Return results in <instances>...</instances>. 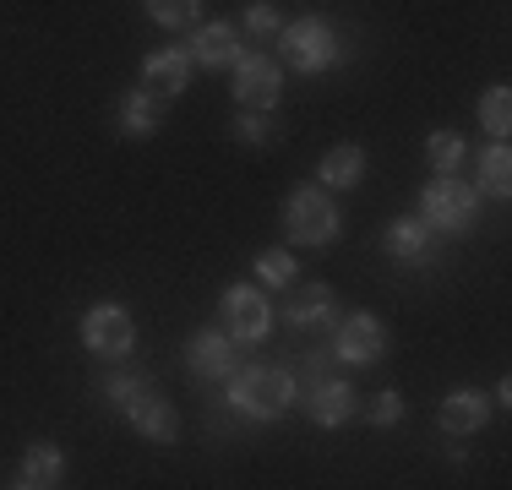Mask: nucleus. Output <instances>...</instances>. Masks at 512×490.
Masks as SVG:
<instances>
[{
  "mask_svg": "<svg viewBox=\"0 0 512 490\" xmlns=\"http://www.w3.org/2000/svg\"><path fill=\"white\" fill-rule=\"evenodd\" d=\"M229 403L246 420H278L295 403V376L273 371V365H246V371L229 376Z\"/></svg>",
  "mask_w": 512,
  "mask_h": 490,
  "instance_id": "nucleus-1",
  "label": "nucleus"
},
{
  "mask_svg": "<svg viewBox=\"0 0 512 490\" xmlns=\"http://www.w3.org/2000/svg\"><path fill=\"white\" fill-rule=\"evenodd\" d=\"M278 55L295 71H306V77H322V71H333L338 60H344V39H338L333 22L306 17V22H289V28L278 33Z\"/></svg>",
  "mask_w": 512,
  "mask_h": 490,
  "instance_id": "nucleus-2",
  "label": "nucleus"
},
{
  "mask_svg": "<svg viewBox=\"0 0 512 490\" xmlns=\"http://www.w3.org/2000/svg\"><path fill=\"white\" fill-rule=\"evenodd\" d=\"M474 213H480V196H474V186H463L458 175H436L431 186L420 191V224L431 229H447V235H463V229L474 224Z\"/></svg>",
  "mask_w": 512,
  "mask_h": 490,
  "instance_id": "nucleus-3",
  "label": "nucleus"
},
{
  "mask_svg": "<svg viewBox=\"0 0 512 490\" xmlns=\"http://www.w3.org/2000/svg\"><path fill=\"white\" fill-rule=\"evenodd\" d=\"M284 235L295 240V245H333L338 240V207H333V196L316 191V186L289 191V202H284Z\"/></svg>",
  "mask_w": 512,
  "mask_h": 490,
  "instance_id": "nucleus-4",
  "label": "nucleus"
},
{
  "mask_svg": "<svg viewBox=\"0 0 512 490\" xmlns=\"http://www.w3.org/2000/svg\"><path fill=\"white\" fill-rule=\"evenodd\" d=\"M82 343H88V354H99V360H126V354L137 349V322H131L126 305L99 300L82 316Z\"/></svg>",
  "mask_w": 512,
  "mask_h": 490,
  "instance_id": "nucleus-5",
  "label": "nucleus"
},
{
  "mask_svg": "<svg viewBox=\"0 0 512 490\" xmlns=\"http://www.w3.org/2000/svg\"><path fill=\"white\" fill-rule=\"evenodd\" d=\"M218 316H224V338L229 343H262L267 333H273V305H267L262 289H251V284L224 289Z\"/></svg>",
  "mask_w": 512,
  "mask_h": 490,
  "instance_id": "nucleus-6",
  "label": "nucleus"
},
{
  "mask_svg": "<svg viewBox=\"0 0 512 490\" xmlns=\"http://www.w3.org/2000/svg\"><path fill=\"white\" fill-rule=\"evenodd\" d=\"M278 93H284V77H278V66L267 55H240L235 66V98L246 115H267V109L278 104Z\"/></svg>",
  "mask_w": 512,
  "mask_h": 490,
  "instance_id": "nucleus-7",
  "label": "nucleus"
},
{
  "mask_svg": "<svg viewBox=\"0 0 512 490\" xmlns=\"http://www.w3.org/2000/svg\"><path fill=\"white\" fill-rule=\"evenodd\" d=\"M186 365L197 382H229V376L240 371L235 365V343H229L218 327H202V333H191L186 343Z\"/></svg>",
  "mask_w": 512,
  "mask_h": 490,
  "instance_id": "nucleus-8",
  "label": "nucleus"
},
{
  "mask_svg": "<svg viewBox=\"0 0 512 490\" xmlns=\"http://www.w3.org/2000/svg\"><path fill=\"white\" fill-rule=\"evenodd\" d=\"M191 82V55L186 49H153L148 60H142V93L153 98V104H164V98H180Z\"/></svg>",
  "mask_w": 512,
  "mask_h": 490,
  "instance_id": "nucleus-9",
  "label": "nucleus"
},
{
  "mask_svg": "<svg viewBox=\"0 0 512 490\" xmlns=\"http://www.w3.org/2000/svg\"><path fill=\"white\" fill-rule=\"evenodd\" d=\"M387 327L376 322L371 311H349V322L338 327V360H349V365H376L387 354Z\"/></svg>",
  "mask_w": 512,
  "mask_h": 490,
  "instance_id": "nucleus-10",
  "label": "nucleus"
},
{
  "mask_svg": "<svg viewBox=\"0 0 512 490\" xmlns=\"http://www.w3.org/2000/svg\"><path fill=\"white\" fill-rule=\"evenodd\" d=\"M382 245H387V256L404 262V267H436V235L420 224V218H393Z\"/></svg>",
  "mask_w": 512,
  "mask_h": 490,
  "instance_id": "nucleus-11",
  "label": "nucleus"
},
{
  "mask_svg": "<svg viewBox=\"0 0 512 490\" xmlns=\"http://www.w3.org/2000/svg\"><path fill=\"white\" fill-rule=\"evenodd\" d=\"M191 66H207V71H224V66H240V33L229 28V22H207V28L191 33Z\"/></svg>",
  "mask_w": 512,
  "mask_h": 490,
  "instance_id": "nucleus-12",
  "label": "nucleus"
},
{
  "mask_svg": "<svg viewBox=\"0 0 512 490\" xmlns=\"http://www.w3.org/2000/svg\"><path fill=\"white\" fill-rule=\"evenodd\" d=\"M436 414H442L447 436H474V431H485V420H491V398H485L480 387H453Z\"/></svg>",
  "mask_w": 512,
  "mask_h": 490,
  "instance_id": "nucleus-13",
  "label": "nucleus"
},
{
  "mask_svg": "<svg viewBox=\"0 0 512 490\" xmlns=\"http://www.w3.org/2000/svg\"><path fill=\"white\" fill-rule=\"evenodd\" d=\"M355 387L349 382H316V387H306V414L322 431H338V425H349L355 420Z\"/></svg>",
  "mask_w": 512,
  "mask_h": 490,
  "instance_id": "nucleus-14",
  "label": "nucleus"
},
{
  "mask_svg": "<svg viewBox=\"0 0 512 490\" xmlns=\"http://www.w3.org/2000/svg\"><path fill=\"white\" fill-rule=\"evenodd\" d=\"M333 316H338V294L327 284H306L289 300V327H295V333H316V327H327Z\"/></svg>",
  "mask_w": 512,
  "mask_h": 490,
  "instance_id": "nucleus-15",
  "label": "nucleus"
},
{
  "mask_svg": "<svg viewBox=\"0 0 512 490\" xmlns=\"http://www.w3.org/2000/svg\"><path fill=\"white\" fill-rule=\"evenodd\" d=\"M365 180V147L360 142H338L322 153V186L333 191H355Z\"/></svg>",
  "mask_w": 512,
  "mask_h": 490,
  "instance_id": "nucleus-16",
  "label": "nucleus"
},
{
  "mask_svg": "<svg viewBox=\"0 0 512 490\" xmlns=\"http://www.w3.org/2000/svg\"><path fill=\"white\" fill-rule=\"evenodd\" d=\"M104 398L115 403L126 420H137L148 403H158V392H153L148 376H137V371H109V376H104Z\"/></svg>",
  "mask_w": 512,
  "mask_h": 490,
  "instance_id": "nucleus-17",
  "label": "nucleus"
},
{
  "mask_svg": "<svg viewBox=\"0 0 512 490\" xmlns=\"http://www.w3.org/2000/svg\"><path fill=\"white\" fill-rule=\"evenodd\" d=\"M60 474H66V452L55 447V441H33L28 452H22V485L33 490H55Z\"/></svg>",
  "mask_w": 512,
  "mask_h": 490,
  "instance_id": "nucleus-18",
  "label": "nucleus"
},
{
  "mask_svg": "<svg viewBox=\"0 0 512 490\" xmlns=\"http://www.w3.org/2000/svg\"><path fill=\"white\" fill-rule=\"evenodd\" d=\"M158 120H164V115H158V104H153L148 93H126V98H120V131H126L131 142L153 137Z\"/></svg>",
  "mask_w": 512,
  "mask_h": 490,
  "instance_id": "nucleus-19",
  "label": "nucleus"
},
{
  "mask_svg": "<svg viewBox=\"0 0 512 490\" xmlns=\"http://www.w3.org/2000/svg\"><path fill=\"white\" fill-rule=\"evenodd\" d=\"M131 425H137L148 441H175V436H180V414H175V403H164V398L148 403V409H142Z\"/></svg>",
  "mask_w": 512,
  "mask_h": 490,
  "instance_id": "nucleus-20",
  "label": "nucleus"
},
{
  "mask_svg": "<svg viewBox=\"0 0 512 490\" xmlns=\"http://www.w3.org/2000/svg\"><path fill=\"white\" fill-rule=\"evenodd\" d=\"M463 153H469V147H463L458 131H431V137H425V158H431L436 175H453L463 164Z\"/></svg>",
  "mask_w": 512,
  "mask_h": 490,
  "instance_id": "nucleus-21",
  "label": "nucleus"
},
{
  "mask_svg": "<svg viewBox=\"0 0 512 490\" xmlns=\"http://www.w3.org/2000/svg\"><path fill=\"white\" fill-rule=\"evenodd\" d=\"M480 186H485V196H507L512 191V153L502 142L480 158Z\"/></svg>",
  "mask_w": 512,
  "mask_h": 490,
  "instance_id": "nucleus-22",
  "label": "nucleus"
},
{
  "mask_svg": "<svg viewBox=\"0 0 512 490\" xmlns=\"http://www.w3.org/2000/svg\"><path fill=\"white\" fill-rule=\"evenodd\" d=\"M256 273H262L267 289H289V284H295V273H300V267H295V251H284V245L262 251V256H256Z\"/></svg>",
  "mask_w": 512,
  "mask_h": 490,
  "instance_id": "nucleus-23",
  "label": "nucleus"
},
{
  "mask_svg": "<svg viewBox=\"0 0 512 490\" xmlns=\"http://www.w3.org/2000/svg\"><path fill=\"white\" fill-rule=\"evenodd\" d=\"M480 120H485V131L502 142L507 131H512V93H507V88H491V93H485V98H480Z\"/></svg>",
  "mask_w": 512,
  "mask_h": 490,
  "instance_id": "nucleus-24",
  "label": "nucleus"
},
{
  "mask_svg": "<svg viewBox=\"0 0 512 490\" xmlns=\"http://www.w3.org/2000/svg\"><path fill=\"white\" fill-rule=\"evenodd\" d=\"M197 0H153L148 6V17L158 22V28H191V22H197Z\"/></svg>",
  "mask_w": 512,
  "mask_h": 490,
  "instance_id": "nucleus-25",
  "label": "nucleus"
},
{
  "mask_svg": "<svg viewBox=\"0 0 512 490\" xmlns=\"http://www.w3.org/2000/svg\"><path fill=\"white\" fill-rule=\"evenodd\" d=\"M398 420H404V392H393V387L376 392V398H371V425H382V431H387V425H398Z\"/></svg>",
  "mask_w": 512,
  "mask_h": 490,
  "instance_id": "nucleus-26",
  "label": "nucleus"
},
{
  "mask_svg": "<svg viewBox=\"0 0 512 490\" xmlns=\"http://www.w3.org/2000/svg\"><path fill=\"white\" fill-rule=\"evenodd\" d=\"M235 137L246 142V147H267V137H273V131H267L262 115H240V120H235Z\"/></svg>",
  "mask_w": 512,
  "mask_h": 490,
  "instance_id": "nucleus-27",
  "label": "nucleus"
},
{
  "mask_svg": "<svg viewBox=\"0 0 512 490\" xmlns=\"http://www.w3.org/2000/svg\"><path fill=\"white\" fill-rule=\"evenodd\" d=\"M246 28L251 33H278V11L273 6H246Z\"/></svg>",
  "mask_w": 512,
  "mask_h": 490,
  "instance_id": "nucleus-28",
  "label": "nucleus"
},
{
  "mask_svg": "<svg viewBox=\"0 0 512 490\" xmlns=\"http://www.w3.org/2000/svg\"><path fill=\"white\" fill-rule=\"evenodd\" d=\"M11 490H33V485H22V480H17V485H11Z\"/></svg>",
  "mask_w": 512,
  "mask_h": 490,
  "instance_id": "nucleus-29",
  "label": "nucleus"
}]
</instances>
